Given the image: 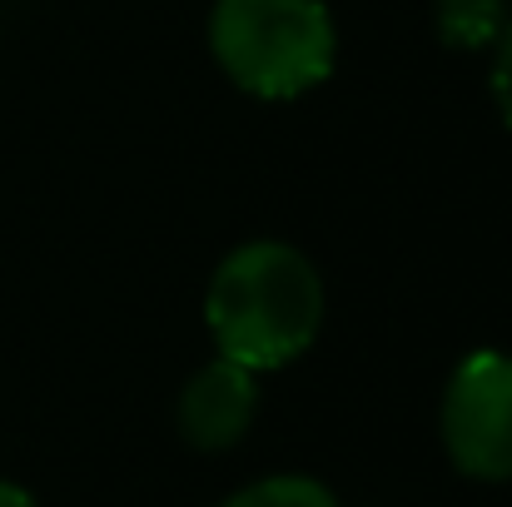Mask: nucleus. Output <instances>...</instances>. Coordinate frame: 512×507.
Listing matches in <instances>:
<instances>
[{"label":"nucleus","mask_w":512,"mask_h":507,"mask_svg":"<svg viewBox=\"0 0 512 507\" xmlns=\"http://www.w3.org/2000/svg\"><path fill=\"white\" fill-rule=\"evenodd\" d=\"M508 30L503 0H438V35L448 50H493Z\"/></svg>","instance_id":"obj_5"},{"label":"nucleus","mask_w":512,"mask_h":507,"mask_svg":"<svg viewBox=\"0 0 512 507\" xmlns=\"http://www.w3.org/2000/svg\"><path fill=\"white\" fill-rule=\"evenodd\" d=\"M204 40L219 75L269 105L319 90L339 60V30L324 0H214Z\"/></svg>","instance_id":"obj_2"},{"label":"nucleus","mask_w":512,"mask_h":507,"mask_svg":"<svg viewBox=\"0 0 512 507\" xmlns=\"http://www.w3.org/2000/svg\"><path fill=\"white\" fill-rule=\"evenodd\" d=\"M259 418V373L234 358H209L179 393V433L199 453H229Z\"/></svg>","instance_id":"obj_4"},{"label":"nucleus","mask_w":512,"mask_h":507,"mask_svg":"<svg viewBox=\"0 0 512 507\" xmlns=\"http://www.w3.org/2000/svg\"><path fill=\"white\" fill-rule=\"evenodd\" d=\"M438 433L448 463L473 483H512V353L473 348L443 388Z\"/></svg>","instance_id":"obj_3"},{"label":"nucleus","mask_w":512,"mask_h":507,"mask_svg":"<svg viewBox=\"0 0 512 507\" xmlns=\"http://www.w3.org/2000/svg\"><path fill=\"white\" fill-rule=\"evenodd\" d=\"M219 507H339V498L329 483H319L309 473H274V478L244 483Z\"/></svg>","instance_id":"obj_6"},{"label":"nucleus","mask_w":512,"mask_h":507,"mask_svg":"<svg viewBox=\"0 0 512 507\" xmlns=\"http://www.w3.org/2000/svg\"><path fill=\"white\" fill-rule=\"evenodd\" d=\"M493 65H488V90H493V105H498V115H503V125L512 130V20L508 30L493 40Z\"/></svg>","instance_id":"obj_7"},{"label":"nucleus","mask_w":512,"mask_h":507,"mask_svg":"<svg viewBox=\"0 0 512 507\" xmlns=\"http://www.w3.org/2000/svg\"><path fill=\"white\" fill-rule=\"evenodd\" d=\"M0 507H40V503H35V493H30V488H20V483L0 478Z\"/></svg>","instance_id":"obj_8"},{"label":"nucleus","mask_w":512,"mask_h":507,"mask_svg":"<svg viewBox=\"0 0 512 507\" xmlns=\"http://www.w3.org/2000/svg\"><path fill=\"white\" fill-rule=\"evenodd\" d=\"M204 329L219 358L259 378L299 363L324 329V279L314 259L289 239L234 244L209 274Z\"/></svg>","instance_id":"obj_1"}]
</instances>
